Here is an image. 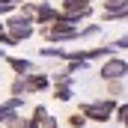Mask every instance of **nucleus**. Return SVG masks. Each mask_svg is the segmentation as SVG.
<instances>
[{"mask_svg":"<svg viewBox=\"0 0 128 128\" xmlns=\"http://www.w3.org/2000/svg\"><path fill=\"white\" fill-rule=\"evenodd\" d=\"M48 86H51V78H48V74H27V90H30V92H42V90H48Z\"/></svg>","mask_w":128,"mask_h":128,"instance_id":"39448f33","label":"nucleus"},{"mask_svg":"<svg viewBox=\"0 0 128 128\" xmlns=\"http://www.w3.org/2000/svg\"><path fill=\"white\" fill-rule=\"evenodd\" d=\"M116 98H107V101H90V104H80V113L92 122H107L110 116H116Z\"/></svg>","mask_w":128,"mask_h":128,"instance_id":"f257e3e1","label":"nucleus"},{"mask_svg":"<svg viewBox=\"0 0 128 128\" xmlns=\"http://www.w3.org/2000/svg\"><path fill=\"white\" fill-rule=\"evenodd\" d=\"M116 119L128 128V104H119V107H116Z\"/></svg>","mask_w":128,"mask_h":128,"instance_id":"f8f14e48","label":"nucleus"},{"mask_svg":"<svg viewBox=\"0 0 128 128\" xmlns=\"http://www.w3.org/2000/svg\"><path fill=\"white\" fill-rule=\"evenodd\" d=\"M122 92H125L122 80H110V84H107V96H110V98H119Z\"/></svg>","mask_w":128,"mask_h":128,"instance_id":"6e6552de","label":"nucleus"},{"mask_svg":"<svg viewBox=\"0 0 128 128\" xmlns=\"http://www.w3.org/2000/svg\"><path fill=\"white\" fill-rule=\"evenodd\" d=\"M6 33L15 39V45H21L33 36V21L24 15H12V18H6Z\"/></svg>","mask_w":128,"mask_h":128,"instance_id":"7ed1b4c3","label":"nucleus"},{"mask_svg":"<svg viewBox=\"0 0 128 128\" xmlns=\"http://www.w3.org/2000/svg\"><path fill=\"white\" fill-rule=\"evenodd\" d=\"M12 92H15V96H24V92H30V90H27V74L12 80Z\"/></svg>","mask_w":128,"mask_h":128,"instance_id":"0eeeda50","label":"nucleus"},{"mask_svg":"<svg viewBox=\"0 0 128 128\" xmlns=\"http://www.w3.org/2000/svg\"><path fill=\"white\" fill-rule=\"evenodd\" d=\"M68 125L72 128H84L86 125V116H84V113H72V116H68Z\"/></svg>","mask_w":128,"mask_h":128,"instance_id":"9d476101","label":"nucleus"},{"mask_svg":"<svg viewBox=\"0 0 128 128\" xmlns=\"http://www.w3.org/2000/svg\"><path fill=\"white\" fill-rule=\"evenodd\" d=\"M6 63L12 66V68H15V74H18V78H24V74H30V60H21V57H9V60H6Z\"/></svg>","mask_w":128,"mask_h":128,"instance_id":"423d86ee","label":"nucleus"},{"mask_svg":"<svg viewBox=\"0 0 128 128\" xmlns=\"http://www.w3.org/2000/svg\"><path fill=\"white\" fill-rule=\"evenodd\" d=\"M9 116H15V107H12V104L6 101V104H0V122H6Z\"/></svg>","mask_w":128,"mask_h":128,"instance_id":"9b49d317","label":"nucleus"},{"mask_svg":"<svg viewBox=\"0 0 128 128\" xmlns=\"http://www.w3.org/2000/svg\"><path fill=\"white\" fill-rule=\"evenodd\" d=\"M54 96L60 98V101H68V98H72V90H68V84H60V86L54 90Z\"/></svg>","mask_w":128,"mask_h":128,"instance_id":"1a4fd4ad","label":"nucleus"},{"mask_svg":"<svg viewBox=\"0 0 128 128\" xmlns=\"http://www.w3.org/2000/svg\"><path fill=\"white\" fill-rule=\"evenodd\" d=\"M113 45H116V48H122V51H128V36H119Z\"/></svg>","mask_w":128,"mask_h":128,"instance_id":"2eb2a0df","label":"nucleus"},{"mask_svg":"<svg viewBox=\"0 0 128 128\" xmlns=\"http://www.w3.org/2000/svg\"><path fill=\"white\" fill-rule=\"evenodd\" d=\"M39 128H57V119H54V116L48 113V116H45V119L39 122Z\"/></svg>","mask_w":128,"mask_h":128,"instance_id":"4468645a","label":"nucleus"},{"mask_svg":"<svg viewBox=\"0 0 128 128\" xmlns=\"http://www.w3.org/2000/svg\"><path fill=\"white\" fill-rule=\"evenodd\" d=\"M45 116H48V107H42V104H39V107H33V122H42V119H45Z\"/></svg>","mask_w":128,"mask_h":128,"instance_id":"ddd939ff","label":"nucleus"},{"mask_svg":"<svg viewBox=\"0 0 128 128\" xmlns=\"http://www.w3.org/2000/svg\"><path fill=\"white\" fill-rule=\"evenodd\" d=\"M125 74H128V63L122 60V57H107L104 66L98 68V78H101L104 84H110V80H122Z\"/></svg>","mask_w":128,"mask_h":128,"instance_id":"20e7f679","label":"nucleus"},{"mask_svg":"<svg viewBox=\"0 0 128 128\" xmlns=\"http://www.w3.org/2000/svg\"><path fill=\"white\" fill-rule=\"evenodd\" d=\"M0 3H18V0H0Z\"/></svg>","mask_w":128,"mask_h":128,"instance_id":"dca6fc26","label":"nucleus"},{"mask_svg":"<svg viewBox=\"0 0 128 128\" xmlns=\"http://www.w3.org/2000/svg\"><path fill=\"white\" fill-rule=\"evenodd\" d=\"M42 36H45V42H72V39H78L80 33H78V27H74L72 21H57V24L42 27Z\"/></svg>","mask_w":128,"mask_h":128,"instance_id":"f03ea898","label":"nucleus"}]
</instances>
